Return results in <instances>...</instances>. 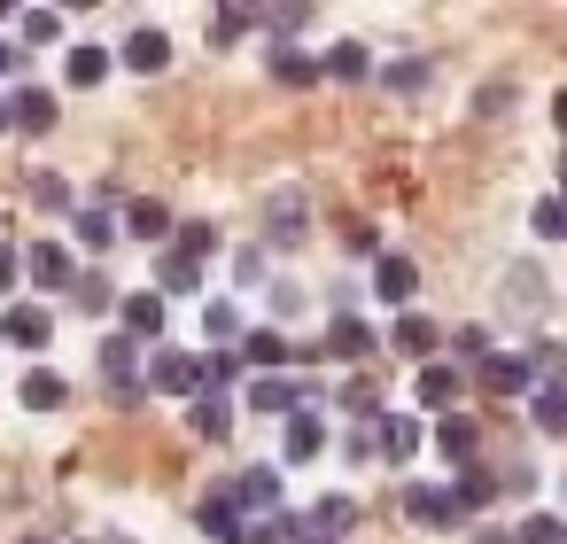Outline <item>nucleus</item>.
Wrapping results in <instances>:
<instances>
[{
	"label": "nucleus",
	"mask_w": 567,
	"mask_h": 544,
	"mask_svg": "<svg viewBox=\"0 0 567 544\" xmlns=\"http://www.w3.org/2000/svg\"><path fill=\"white\" fill-rule=\"evenodd\" d=\"M218 497H226L241 521H272V513H288V497H280V466H241L234 482H218Z\"/></svg>",
	"instance_id": "obj_1"
},
{
	"label": "nucleus",
	"mask_w": 567,
	"mask_h": 544,
	"mask_svg": "<svg viewBox=\"0 0 567 544\" xmlns=\"http://www.w3.org/2000/svg\"><path fill=\"white\" fill-rule=\"evenodd\" d=\"M234 404H241V412H303V404H319V389H311L303 373H257Z\"/></svg>",
	"instance_id": "obj_2"
},
{
	"label": "nucleus",
	"mask_w": 567,
	"mask_h": 544,
	"mask_svg": "<svg viewBox=\"0 0 567 544\" xmlns=\"http://www.w3.org/2000/svg\"><path fill=\"white\" fill-rule=\"evenodd\" d=\"M311 234V195L303 187H272V203H265V249H296Z\"/></svg>",
	"instance_id": "obj_3"
},
{
	"label": "nucleus",
	"mask_w": 567,
	"mask_h": 544,
	"mask_svg": "<svg viewBox=\"0 0 567 544\" xmlns=\"http://www.w3.org/2000/svg\"><path fill=\"white\" fill-rule=\"evenodd\" d=\"M148 389L156 397H203V358L195 350H148Z\"/></svg>",
	"instance_id": "obj_4"
},
{
	"label": "nucleus",
	"mask_w": 567,
	"mask_h": 544,
	"mask_svg": "<svg viewBox=\"0 0 567 544\" xmlns=\"http://www.w3.org/2000/svg\"><path fill=\"white\" fill-rule=\"evenodd\" d=\"M102 381L125 389V397H141V389H148V350H141L133 335H102Z\"/></svg>",
	"instance_id": "obj_5"
},
{
	"label": "nucleus",
	"mask_w": 567,
	"mask_h": 544,
	"mask_svg": "<svg viewBox=\"0 0 567 544\" xmlns=\"http://www.w3.org/2000/svg\"><path fill=\"white\" fill-rule=\"evenodd\" d=\"M117 319H125L117 335H133L141 350L164 342V296H156V288H125V296H117Z\"/></svg>",
	"instance_id": "obj_6"
},
{
	"label": "nucleus",
	"mask_w": 567,
	"mask_h": 544,
	"mask_svg": "<svg viewBox=\"0 0 567 544\" xmlns=\"http://www.w3.org/2000/svg\"><path fill=\"white\" fill-rule=\"evenodd\" d=\"M0 342L9 350H48L55 342V311L48 304H9L0 311Z\"/></svg>",
	"instance_id": "obj_7"
},
{
	"label": "nucleus",
	"mask_w": 567,
	"mask_h": 544,
	"mask_svg": "<svg viewBox=\"0 0 567 544\" xmlns=\"http://www.w3.org/2000/svg\"><path fill=\"white\" fill-rule=\"evenodd\" d=\"M24 273H32V288H48V296L79 288V257H71L63 242H32V249H24Z\"/></svg>",
	"instance_id": "obj_8"
},
{
	"label": "nucleus",
	"mask_w": 567,
	"mask_h": 544,
	"mask_svg": "<svg viewBox=\"0 0 567 544\" xmlns=\"http://www.w3.org/2000/svg\"><path fill=\"white\" fill-rule=\"evenodd\" d=\"M404 513H412L420 528H458V521H466L458 497H451L443 482H404Z\"/></svg>",
	"instance_id": "obj_9"
},
{
	"label": "nucleus",
	"mask_w": 567,
	"mask_h": 544,
	"mask_svg": "<svg viewBox=\"0 0 567 544\" xmlns=\"http://www.w3.org/2000/svg\"><path fill=\"white\" fill-rule=\"evenodd\" d=\"M373 296L404 311V304L420 296V265H412V257H396V249H381V257H373Z\"/></svg>",
	"instance_id": "obj_10"
},
{
	"label": "nucleus",
	"mask_w": 567,
	"mask_h": 544,
	"mask_svg": "<svg viewBox=\"0 0 567 544\" xmlns=\"http://www.w3.org/2000/svg\"><path fill=\"white\" fill-rule=\"evenodd\" d=\"M327 451V420H319V404H303V412H288V435H280V459L288 466H311Z\"/></svg>",
	"instance_id": "obj_11"
},
{
	"label": "nucleus",
	"mask_w": 567,
	"mask_h": 544,
	"mask_svg": "<svg viewBox=\"0 0 567 544\" xmlns=\"http://www.w3.org/2000/svg\"><path fill=\"white\" fill-rule=\"evenodd\" d=\"M117 63H125V71H141V79H156V71H172V40H164L156 24H141V32H125Z\"/></svg>",
	"instance_id": "obj_12"
},
{
	"label": "nucleus",
	"mask_w": 567,
	"mask_h": 544,
	"mask_svg": "<svg viewBox=\"0 0 567 544\" xmlns=\"http://www.w3.org/2000/svg\"><path fill=\"white\" fill-rule=\"evenodd\" d=\"M327 350L358 366V358H373V350H381V335H373V319H358V311H334V319H327Z\"/></svg>",
	"instance_id": "obj_13"
},
{
	"label": "nucleus",
	"mask_w": 567,
	"mask_h": 544,
	"mask_svg": "<svg viewBox=\"0 0 567 544\" xmlns=\"http://www.w3.org/2000/svg\"><path fill=\"white\" fill-rule=\"evenodd\" d=\"M234 358H241V366H257V373H288V358H296V350H288V335H280V327H249V335L234 342Z\"/></svg>",
	"instance_id": "obj_14"
},
{
	"label": "nucleus",
	"mask_w": 567,
	"mask_h": 544,
	"mask_svg": "<svg viewBox=\"0 0 567 544\" xmlns=\"http://www.w3.org/2000/svg\"><path fill=\"white\" fill-rule=\"evenodd\" d=\"M319 79H334V86H365V79H373V48H365V40H334L327 63H319Z\"/></svg>",
	"instance_id": "obj_15"
},
{
	"label": "nucleus",
	"mask_w": 567,
	"mask_h": 544,
	"mask_svg": "<svg viewBox=\"0 0 567 544\" xmlns=\"http://www.w3.org/2000/svg\"><path fill=\"white\" fill-rule=\"evenodd\" d=\"M9 117H17V133H55L63 102H55L48 86H17V94H9Z\"/></svg>",
	"instance_id": "obj_16"
},
{
	"label": "nucleus",
	"mask_w": 567,
	"mask_h": 544,
	"mask_svg": "<svg viewBox=\"0 0 567 544\" xmlns=\"http://www.w3.org/2000/svg\"><path fill=\"white\" fill-rule=\"evenodd\" d=\"M420 435H427V428H420L412 412H381V428H373V443H381V459H389V466H412Z\"/></svg>",
	"instance_id": "obj_17"
},
{
	"label": "nucleus",
	"mask_w": 567,
	"mask_h": 544,
	"mask_svg": "<svg viewBox=\"0 0 567 544\" xmlns=\"http://www.w3.org/2000/svg\"><path fill=\"white\" fill-rule=\"evenodd\" d=\"M117 226H125V218H117L110 203H86V211H71V234H79V249H94V257H102V249H117Z\"/></svg>",
	"instance_id": "obj_18"
},
{
	"label": "nucleus",
	"mask_w": 567,
	"mask_h": 544,
	"mask_svg": "<svg viewBox=\"0 0 567 544\" xmlns=\"http://www.w3.org/2000/svg\"><path fill=\"white\" fill-rule=\"evenodd\" d=\"M482 389H489V397H528V389H536V373H528V358H520V350H505V358L489 350V366H482Z\"/></svg>",
	"instance_id": "obj_19"
},
{
	"label": "nucleus",
	"mask_w": 567,
	"mask_h": 544,
	"mask_svg": "<svg viewBox=\"0 0 567 544\" xmlns=\"http://www.w3.org/2000/svg\"><path fill=\"white\" fill-rule=\"evenodd\" d=\"M458 389H466V381H458V366H420V373H412V397H420L435 420L458 404Z\"/></svg>",
	"instance_id": "obj_20"
},
{
	"label": "nucleus",
	"mask_w": 567,
	"mask_h": 544,
	"mask_svg": "<svg viewBox=\"0 0 567 544\" xmlns=\"http://www.w3.org/2000/svg\"><path fill=\"white\" fill-rule=\"evenodd\" d=\"M187 412H195V435H203V443H226L241 404H234V397H218V389H203V397H187Z\"/></svg>",
	"instance_id": "obj_21"
},
{
	"label": "nucleus",
	"mask_w": 567,
	"mask_h": 544,
	"mask_svg": "<svg viewBox=\"0 0 567 544\" xmlns=\"http://www.w3.org/2000/svg\"><path fill=\"white\" fill-rule=\"evenodd\" d=\"M435 451H443V459H451V466L466 474V466H474V451H482V435H474V420H458V412H443V420H435Z\"/></svg>",
	"instance_id": "obj_22"
},
{
	"label": "nucleus",
	"mask_w": 567,
	"mask_h": 544,
	"mask_svg": "<svg viewBox=\"0 0 567 544\" xmlns=\"http://www.w3.org/2000/svg\"><path fill=\"white\" fill-rule=\"evenodd\" d=\"M195 288H203V265L187 249H164L156 257V296H195Z\"/></svg>",
	"instance_id": "obj_23"
},
{
	"label": "nucleus",
	"mask_w": 567,
	"mask_h": 544,
	"mask_svg": "<svg viewBox=\"0 0 567 544\" xmlns=\"http://www.w3.org/2000/svg\"><path fill=\"white\" fill-rule=\"evenodd\" d=\"M528 420H536V435H559V443H567V389H559V381L528 389Z\"/></svg>",
	"instance_id": "obj_24"
},
{
	"label": "nucleus",
	"mask_w": 567,
	"mask_h": 544,
	"mask_svg": "<svg viewBox=\"0 0 567 544\" xmlns=\"http://www.w3.org/2000/svg\"><path fill=\"white\" fill-rule=\"evenodd\" d=\"M110 71H117V55H110V48H71V63H63V79H71L79 94H94Z\"/></svg>",
	"instance_id": "obj_25"
},
{
	"label": "nucleus",
	"mask_w": 567,
	"mask_h": 544,
	"mask_svg": "<svg viewBox=\"0 0 567 544\" xmlns=\"http://www.w3.org/2000/svg\"><path fill=\"white\" fill-rule=\"evenodd\" d=\"M125 234H133V242H164V234H172V211H164L156 195H133V203H125Z\"/></svg>",
	"instance_id": "obj_26"
},
{
	"label": "nucleus",
	"mask_w": 567,
	"mask_h": 544,
	"mask_svg": "<svg viewBox=\"0 0 567 544\" xmlns=\"http://www.w3.org/2000/svg\"><path fill=\"white\" fill-rule=\"evenodd\" d=\"M17 397H24V412H55V404H63V397H71V381H63V373H55V366H32V373H24V389H17Z\"/></svg>",
	"instance_id": "obj_27"
},
{
	"label": "nucleus",
	"mask_w": 567,
	"mask_h": 544,
	"mask_svg": "<svg viewBox=\"0 0 567 544\" xmlns=\"http://www.w3.org/2000/svg\"><path fill=\"white\" fill-rule=\"evenodd\" d=\"M358 521V505L350 497H319L311 513H303V536H327V544H342V528Z\"/></svg>",
	"instance_id": "obj_28"
},
{
	"label": "nucleus",
	"mask_w": 567,
	"mask_h": 544,
	"mask_svg": "<svg viewBox=\"0 0 567 544\" xmlns=\"http://www.w3.org/2000/svg\"><path fill=\"white\" fill-rule=\"evenodd\" d=\"M17 40L24 48H63V9H17Z\"/></svg>",
	"instance_id": "obj_29"
},
{
	"label": "nucleus",
	"mask_w": 567,
	"mask_h": 544,
	"mask_svg": "<svg viewBox=\"0 0 567 544\" xmlns=\"http://www.w3.org/2000/svg\"><path fill=\"white\" fill-rule=\"evenodd\" d=\"M389 350H404V358H427V350H435V319H420V311H396V327H389Z\"/></svg>",
	"instance_id": "obj_30"
},
{
	"label": "nucleus",
	"mask_w": 567,
	"mask_h": 544,
	"mask_svg": "<svg viewBox=\"0 0 567 544\" xmlns=\"http://www.w3.org/2000/svg\"><path fill=\"white\" fill-rule=\"evenodd\" d=\"M195 521H203V536H218V544H241V528H249V521H241V513H234V505H226L218 490H210V497L195 505Z\"/></svg>",
	"instance_id": "obj_31"
},
{
	"label": "nucleus",
	"mask_w": 567,
	"mask_h": 544,
	"mask_svg": "<svg viewBox=\"0 0 567 544\" xmlns=\"http://www.w3.org/2000/svg\"><path fill=\"white\" fill-rule=\"evenodd\" d=\"M520 358H528V373H536V389H544V381H559V389H567V342H551V335H536V342H528Z\"/></svg>",
	"instance_id": "obj_32"
},
{
	"label": "nucleus",
	"mask_w": 567,
	"mask_h": 544,
	"mask_svg": "<svg viewBox=\"0 0 567 544\" xmlns=\"http://www.w3.org/2000/svg\"><path fill=\"white\" fill-rule=\"evenodd\" d=\"M427 79H435V71H427L420 55H404V63H389V71H381V86H389L396 102H412V94H427Z\"/></svg>",
	"instance_id": "obj_33"
},
{
	"label": "nucleus",
	"mask_w": 567,
	"mask_h": 544,
	"mask_svg": "<svg viewBox=\"0 0 567 544\" xmlns=\"http://www.w3.org/2000/svg\"><path fill=\"white\" fill-rule=\"evenodd\" d=\"M342 412H358V428H381V389H373L365 373H350V381H342Z\"/></svg>",
	"instance_id": "obj_34"
},
{
	"label": "nucleus",
	"mask_w": 567,
	"mask_h": 544,
	"mask_svg": "<svg viewBox=\"0 0 567 544\" xmlns=\"http://www.w3.org/2000/svg\"><path fill=\"white\" fill-rule=\"evenodd\" d=\"M451 497H458V513H482V505H489V497H497V474H489V466H466V474H458V490H451Z\"/></svg>",
	"instance_id": "obj_35"
},
{
	"label": "nucleus",
	"mask_w": 567,
	"mask_h": 544,
	"mask_svg": "<svg viewBox=\"0 0 567 544\" xmlns=\"http://www.w3.org/2000/svg\"><path fill=\"white\" fill-rule=\"evenodd\" d=\"M528 234H536V242H567V195H544V203L528 211Z\"/></svg>",
	"instance_id": "obj_36"
},
{
	"label": "nucleus",
	"mask_w": 567,
	"mask_h": 544,
	"mask_svg": "<svg viewBox=\"0 0 567 544\" xmlns=\"http://www.w3.org/2000/svg\"><path fill=\"white\" fill-rule=\"evenodd\" d=\"M272 79H280V86H311V79H319V63H311L303 48H272Z\"/></svg>",
	"instance_id": "obj_37"
},
{
	"label": "nucleus",
	"mask_w": 567,
	"mask_h": 544,
	"mask_svg": "<svg viewBox=\"0 0 567 544\" xmlns=\"http://www.w3.org/2000/svg\"><path fill=\"white\" fill-rule=\"evenodd\" d=\"M71 304H79V311H94V319H102V311H117V288H110V280H102V273H79V288H71Z\"/></svg>",
	"instance_id": "obj_38"
},
{
	"label": "nucleus",
	"mask_w": 567,
	"mask_h": 544,
	"mask_svg": "<svg viewBox=\"0 0 567 544\" xmlns=\"http://www.w3.org/2000/svg\"><path fill=\"white\" fill-rule=\"evenodd\" d=\"M203 335H210V342H241V304H226V296L203 304Z\"/></svg>",
	"instance_id": "obj_39"
},
{
	"label": "nucleus",
	"mask_w": 567,
	"mask_h": 544,
	"mask_svg": "<svg viewBox=\"0 0 567 544\" xmlns=\"http://www.w3.org/2000/svg\"><path fill=\"white\" fill-rule=\"evenodd\" d=\"M257 32H280V48H288V32H311V9H257Z\"/></svg>",
	"instance_id": "obj_40"
},
{
	"label": "nucleus",
	"mask_w": 567,
	"mask_h": 544,
	"mask_svg": "<svg viewBox=\"0 0 567 544\" xmlns=\"http://www.w3.org/2000/svg\"><path fill=\"white\" fill-rule=\"evenodd\" d=\"M265 273H272L265 242H241V249H234V280H241V288H265Z\"/></svg>",
	"instance_id": "obj_41"
},
{
	"label": "nucleus",
	"mask_w": 567,
	"mask_h": 544,
	"mask_svg": "<svg viewBox=\"0 0 567 544\" xmlns=\"http://www.w3.org/2000/svg\"><path fill=\"white\" fill-rule=\"evenodd\" d=\"M451 366H489V327H458L451 335Z\"/></svg>",
	"instance_id": "obj_42"
},
{
	"label": "nucleus",
	"mask_w": 567,
	"mask_h": 544,
	"mask_svg": "<svg viewBox=\"0 0 567 544\" xmlns=\"http://www.w3.org/2000/svg\"><path fill=\"white\" fill-rule=\"evenodd\" d=\"M241 32H257V9H218V17H210V40H218V48H234Z\"/></svg>",
	"instance_id": "obj_43"
},
{
	"label": "nucleus",
	"mask_w": 567,
	"mask_h": 544,
	"mask_svg": "<svg viewBox=\"0 0 567 544\" xmlns=\"http://www.w3.org/2000/svg\"><path fill=\"white\" fill-rule=\"evenodd\" d=\"M172 249H187V257H195V265H203V257H210V249H218V226H210V218H187V226H179V242H172Z\"/></svg>",
	"instance_id": "obj_44"
},
{
	"label": "nucleus",
	"mask_w": 567,
	"mask_h": 544,
	"mask_svg": "<svg viewBox=\"0 0 567 544\" xmlns=\"http://www.w3.org/2000/svg\"><path fill=\"white\" fill-rule=\"evenodd\" d=\"M513 536H520V544H567V521H559V513H528Z\"/></svg>",
	"instance_id": "obj_45"
},
{
	"label": "nucleus",
	"mask_w": 567,
	"mask_h": 544,
	"mask_svg": "<svg viewBox=\"0 0 567 544\" xmlns=\"http://www.w3.org/2000/svg\"><path fill=\"white\" fill-rule=\"evenodd\" d=\"M234 373H241V358H234V350H210V358H203V389H218V397H226V389H234Z\"/></svg>",
	"instance_id": "obj_46"
},
{
	"label": "nucleus",
	"mask_w": 567,
	"mask_h": 544,
	"mask_svg": "<svg viewBox=\"0 0 567 544\" xmlns=\"http://www.w3.org/2000/svg\"><path fill=\"white\" fill-rule=\"evenodd\" d=\"M513 110V79H489L482 94H474V117H505Z\"/></svg>",
	"instance_id": "obj_47"
},
{
	"label": "nucleus",
	"mask_w": 567,
	"mask_h": 544,
	"mask_svg": "<svg viewBox=\"0 0 567 544\" xmlns=\"http://www.w3.org/2000/svg\"><path fill=\"white\" fill-rule=\"evenodd\" d=\"M265 296H272V311H280V319H296V311L311 304V296H303L296 280H265Z\"/></svg>",
	"instance_id": "obj_48"
},
{
	"label": "nucleus",
	"mask_w": 567,
	"mask_h": 544,
	"mask_svg": "<svg viewBox=\"0 0 567 544\" xmlns=\"http://www.w3.org/2000/svg\"><path fill=\"white\" fill-rule=\"evenodd\" d=\"M536 288H544V280H536V273H528V265H513V311H520V319H528V311H536Z\"/></svg>",
	"instance_id": "obj_49"
},
{
	"label": "nucleus",
	"mask_w": 567,
	"mask_h": 544,
	"mask_svg": "<svg viewBox=\"0 0 567 544\" xmlns=\"http://www.w3.org/2000/svg\"><path fill=\"white\" fill-rule=\"evenodd\" d=\"M32 195H40V203H48V211H79V195H71V187H63V179H32Z\"/></svg>",
	"instance_id": "obj_50"
},
{
	"label": "nucleus",
	"mask_w": 567,
	"mask_h": 544,
	"mask_svg": "<svg viewBox=\"0 0 567 544\" xmlns=\"http://www.w3.org/2000/svg\"><path fill=\"white\" fill-rule=\"evenodd\" d=\"M17 280H24V257H17V249H9V242H0V296H9V288H17Z\"/></svg>",
	"instance_id": "obj_51"
},
{
	"label": "nucleus",
	"mask_w": 567,
	"mask_h": 544,
	"mask_svg": "<svg viewBox=\"0 0 567 544\" xmlns=\"http://www.w3.org/2000/svg\"><path fill=\"white\" fill-rule=\"evenodd\" d=\"M474 544H520V536H513V528H482Z\"/></svg>",
	"instance_id": "obj_52"
},
{
	"label": "nucleus",
	"mask_w": 567,
	"mask_h": 544,
	"mask_svg": "<svg viewBox=\"0 0 567 544\" xmlns=\"http://www.w3.org/2000/svg\"><path fill=\"white\" fill-rule=\"evenodd\" d=\"M551 125H559V133H567V86H559V94H551Z\"/></svg>",
	"instance_id": "obj_53"
},
{
	"label": "nucleus",
	"mask_w": 567,
	"mask_h": 544,
	"mask_svg": "<svg viewBox=\"0 0 567 544\" xmlns=\"http://www.w3.org/2000/svg\"><path fill=\"white\" fill-rule=\"evenodd\" d=\"M9 71H17V48H9V40H0V79H9Z\"/></svg>",
	"instance_id": "obj_54"
},
{
	"label": "nucleus",
	"mask_w": 567,
	"mask_h": 544,
	"mask_svg": "<svg viewBox=\"0 0 567 544\" xmlns=\"http://www.w3.org/2000/svg\"><path fill=\"white\" fill-rule=\"evenodd\" d=\"M17 544H63V536H48V528H32V536H17Z\"/></svg>",
	"instance_id": "obj_55"
},
{
	"label": "nucleus",
	"mask_w": 567,
	"mask_h": 544,
	"mask_svg": "<svg viewBox=\"0 0 567 544\" xmlns=\"http://www.w3.org/2000/svg\"><path fill=\"white\" fill-rule=\"evenodd\" d=\"M9 125H17V117H9V102H0V133H9Z\"/></svg>",
	"instance_id": "obj_56"
},
{
	"label": "nucleus",
	"mask_w": 567,
	"mask_h": 544,
	"mask_svg": "<svg viewBox=\"0 0 567 544\" xmlns=\"http://www.w3.org/2000/svg\"><path fill=\"white\" fill-rule=\"evenodd\" d=\"M303 544H327V536H303Z\"/></svg>",
	"instance_id": "obj_57"
}]
</instances>
